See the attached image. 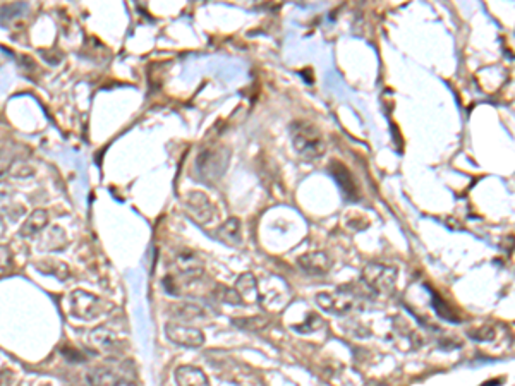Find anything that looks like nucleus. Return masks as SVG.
<instances>
[{
  "label": "nucleus",
  "instance_id": "393cba45",
  "mask_svg": "<svg viewBox=\"0 0 515 386\" xmlns=\"http://www.w3.org/2000/svg\"><path fill=\"white\" fill-rule=\"evenodd\" d=\"M7 172H9V166H7V165H0V178L6 176Z\"/></svg>",
  "mask_w": 515,
  "mask_h": 386
},
{
  "label": "nucleus",
  "instance_id": "aec40b11",
  "mask_svg": "<svg viewBox=\"0 0 515 386\" xmlns=\"http://www.w3.org/2000/svg\"><path fill=\"white\" fill-rule=\"evenodd\" d=\"M433 302H435V304H433V306L436 307L438 314H440L441 318H445V319H448V321H459V318H455V314H453L452 309L448 307V304H445L443 300L438 299L436 295H435V297H433Z\"/></svg>",
  "mask_w": 515,
  "mask_h": 386
},
{
  "label": "nucleus",
  "instance_id": "6ab92c4d",
  "mask_svg": "<svg viewBox=\"0 0 515 386\" xmlns=\"http://www.w3.org/2000/svg\"><path fill=\"white\" fill-rule=\"evenodd\" d=\"M218 297L224 300V302L234 304V306H244V302H242L241 297H239L237 292H235L234 288H224V287H222V290L218 288Z\"/></svg>",
  "mask_w": 515,
  "mask_h": 386
},
{
  "label": "nucleus",
  "instance_id": "20e7f679",
  "mask_svg": "<svg viewBox=\"0 0 515 386\" xmlns=\"http://www.w3.org/2000/svg\"><path fill=\"white\" fill-rule=\"evenodd\" d=\"M316 302L323 311L332 312V314L344 316L349 311H352L356 306V294L347 290V288H336L335 292H322L316 295Z\"/></svg>",
  "mask_w": 515,
  "mask_h": 386
},
{
  "label": "nucleus",
  "instance_id": "ddd939ff",
  "mask_svg": "<svg viewBox=\"0 0 515 386\" xmlns=\"http://www.w3.org/2000/svg\"><path fill=\"white\" fill-rule=\"evenodd\" d=\"M88 340H90V344L96 348V351L105 352V353L112 352L113 348L117 347V344H119L115 333H113L111 328H107V327H96L95 330L90 331Z\"/></svg>",
  "mask_w": 515,
  "mask_h": 386
},
{
  "label": "nucleus",
  "instance_id": "f03ea898",
  "mask_svg": "<svg viewBox=\"0 0 515 386\" xmlns=\"http://www.w3.org/2000/svg\"><path fill=\"white\" fill-rule=\"evenodd\" d=\"M105 302L86 290H74L69 295V311L74 318L91 321L105 312Z\"/></svg>",
  "mask_w": 515,
  "mask_h": 386
},
{
  "label": "nucleus",
  "instance_id": "9d476101",
  "mask_svg": "<svg viewBox=\"0 0 515 386\" xmlns=\"http://www.w3.org/2000/svg\"><path fill=\"white\" fill-rule=\"evenodd\" d=\"M177 386H210L208 378L196 365H179L174 373Z\"/></svg>",
  "mask_w": 515,
  "mask_h": 386
},
{
  "label": "nucleus",
  "instance_id": "9b49d317",
  "mask_svg": "<svg viewBox=\"0 0 515 386\" xmlns=\"http://www.w3.org/2000/svg\"><path fill=\"white\" fill-rule=\"evenodd\" d=\"M330 174L334 176V178L336 181V184L340 186L344 191V194L349 199H356L358 198V186H356V181L354 177H352V174L349 172V169L344 164H340V161L334 160L330 164Z\"/></svg>",
  "mask_w": 515,
  "mask_h": 386
},
{
  "label": "nucleus",
  "instance_id": "39448f33",
  "mask_svg": "<svg viewBox=\"0 0 515 386\" xmlns=\"http://www.w3.org/2000/svg\"><path fill=\"white\" fill-rule=\"evenodd\" d=\"M184 206L189 217L193 218L198 225H208V223H212L215 220V217H217V208H215V205L210 201V198L206 196V194L200 193V191H193V193H189L188 196H186Z\"/></svg>",
  "mask_w": 515,
  "mask_h": 386
},
{
  "label": "nucleus",
  "instance_id": "4468645a",
  "mask_svg": "<svg viewBox=\"0 0 515 386\" xmlns=\"http://www.w3.org/2000/svg\"><path fill=\"white\" fill-rule=\"evenodd\" d=\"M235 292L241 297L244 304H258L259 302V290L256 285V278L251 273H244L235 282Z\"/></svg>",
  "mask_w": 515,
  "mask_h": 386
},
{
  "label": "nucleus",
  "instance_id": "0eeeda50",
  "mask_svg": "<svg viewBox=\"0 0 515 386\" xmlns=\"http://www.w3.org/2000/svg\"><path fill=\"white\" fill-rule=\"evenodd\" d=\"M165 335L172 344L186 348H200L205 344V335L198 328L188 327V324L182 323H174V321L165 324Z\"/></svg>",
  "mask_w": 515,
  "mask_h": 386
},
{
  "label": "nucleus",
  "instance_id": "423d86ee",
  "mask_svg": "<svg viewBox=\"0 0 515 386\" xmlns=\"http://www.w3.org/2000/svg\"><path fill=\"white\" fill-rule=\"evenodd\" d=\"M229 165V153L225 149H208L198 158V170L206 181H217L224 176Z\"/></svg>",
  "mask_w": 515,
  "mask_h": 386
},
{
  "label": "nucleus",
  "instance_id": "412c9836",
  "mask_svg": "<svg viewBox=\"0 0 515 386\" xmlns=\"http://www.w3.org/2000/svg\"><path fill=\"white\" fill-rule=\"evenodd\" d=\"M9 172H11V176H14L18 178H26V177L33 176L35 169L28 164H14L12 166H9Z\"/></svg>",
  "mask_w": 515,
  "mask_h": 386
},
{
  "label": "nucleus",
  "instance_id": "2eb2a0df",
  "mask_svg": "<svg viewBox=\"0 0 515 386\" xmlns=\"http://www.w3.org/2000/svg\"><path fill=\"white\" fill-rule=\"evenodd\" d=\"M67 244L66 232L62 227H48L42 232V241H40V249L43 251H62Z\"/></svg>",
  "mask_w": 515,
  "mask_h": 386
},
{
  "label": "nucleus",
  "instance_id": "f8f14e48",
  "mask_svg": "<svg viewBox=\"0 0 515 386\" xmlns=\"http://www.w3.org/2000/svg\"><path fill=\"white\" fill-rule=\"evenodd\" d=\"M48 227V213L47 210H35L28 215L26 220L23 222L21 229H19V235L24 239H31L36 237L38 234H42Z\"/></svg>",
  "mask_w": 515,
  "mask_h": 386
},
{
  "label": "nucleus",
  "instance_id": "f3484780",
  "mask_svg": "<svg viewBox=\"0 0 515 386\" xmlns=\"http://www.w3.org/2000/svg\"><path fill=\"white\" fill-rule=\"evenodd\" d=\"M36 268H38L40 271H43V273L55 276V278H59V280H66L67 276L71 275V271H69L66 263L55 261V259H47V261H40V265H36Z\"/></svg>",
  "mask_w": 515,
  "mask_h": 386
},
{
  "label": "nucleus",
  "instance_id": "7ed1b4c3",
  "mask_svg": "<svg viewBox=\"0 0 515 386\" xmlns=\"http://www.w3.org/2000/svg\"><path fill=\"white\" fill-rule=\"evenodd\" d=\"M397 276H399L397 268L380 265V263H370L363 270V282L368 288H373L378 294L392 292L397 283Z\"/></svg>",
  "mask_w": 515,
  "mask_h": 386
},
{
  "label": "nucleus",
  "instance_id": "dca6fc26",
  "mask_svg": "<svg viewBox=\"0 0 515 386\" xmlns=\"http://www.w3.org/2000/svg\"><path fill=\"white\" fill-rule=\"evenodd\" d=\"M217 239L227 246H239L241 244V222L237 218H229V220L218 225Z\"/></svg>",
  "mask_w": 515,
  "mask_h": 386
},
{
  "label": "nucleus",
  "instance_id": "b1692460",
  "mask_svg": "<svg viewBox=\"0 0 515 386\" xmlns=\"http://www.w3.org/2000/svg\"><path fill=\"white\" fill-rule=\"evenodd\" d=\"M12 196V189L9 184H6V182H0V203L7 201Z\"/></svg>",
  "mask_w": 515,
  "mask_h": 386
},
{
  "label": "nucleus",
  "instance_id": "a878e982",
  "mask_svg": "<svg viewBox=\"0 0 515 386\" xmlns=\"http://www.w3.org/2000/svg\"><path fill=\"white\" fill-rule=\"evenodd\" d=\"M115 386H137V385L131 383V381H120V380H119V383H117Z\"/></svg>",
  "mask_w": 515,
  "mask_h": 386
},
{
  "label": "nucleus",
  "instance_id": "f257e3e1",
  "mask_svg": "<svg viewBox=\"0 0 515 386\" xmlns=\"http://www.w3.org/2000/svg\"><path fill=\"white\" fill-rule=\"evenodd\" d=\"M290 137L292 146L298 152L302 160L313 161L322 158L327 152L325 140H323L322 132L315 127L313 124L307 122L295 120L290 124Z\"/></svg>",
  "mask_w": 515,
  "mask_h": 386
},
{
  "label": "nucleus",
  "instance_id": "6e6552de",
  "mask_svg": "<svg viewBox=\"0 0 515 386\" xmlns=\"http://www.w3.org/2000/svg\"><path fill=\"white\" fill-rule=\"evenodd\" d=\"M176 268L186 278H200L203 275L201 258L189 249H182L176 254Z\"/></svg>",
  "mask_w": 515,
  "mask_h": 386
},
{
  "label": "nucleus",
  "instance_id": "4be33fe9",
  "mask_svg": "<svg viewBox=\"0 0 515 386\" xmlns=\"http://www.w3.org/2000/svg\"><path fill=\"white\" fill-rule=\"evenodd\" d=\"M469 336L474 340H481V342H488V340L494 339V331L492 328H480V330L469 331Z\"/></svg>",
  "mask_w": 515,
  "mask_h": 386
},
{
  "label": "nucleus",
  "instance_id": "a211bd4d",
  "mask_svg": "<svg viewBox=\"0 0 515 386\" xmlns=\"http://www.w3.org/2000/svg\"><path fill=\"white\" fill-rule=\"evenodd\" d=\"M119 378L108 369H93L88 375V385L90 386H115Z\"/></svg>",
  "mask_w": 515,
  "mask_h": 386
},
{
  "label": "nucleus",
  "instance_id": "bb28decb",
  "mask_svg": "<svg viewBox=\"0 0 515 386\" xmlns=\"http://www.w3.org/2000/svg\"><path fill=\"white\" fill-rule=\"evenodd\" d=\"M4 232H6V225H4V220H2V217H0V237H2V234H4Z\"/></svg>",
  "mask_w": 515,
  "mask_h": 386
},
{
  "label": "nucleus",
  "instance_id": "5701e85b",
  "mask_svg": "<svg viewBox=\"0 0 515 386\" xmlns=\"http://www.w3.org/2000/svg\"><path fill=\"white\" fill-rule=\"evenodd\" d=\"M12 261V254L7 246H0V271L7 270L11 266Z\"/></svg>",
  "mask_w": 515,
  "mask_h": 386
},
{
  "label": "nucleus",
  "instance_id": "1a4fd4ad",
  "mask_svg": "<svg viewBox=\"0 0 515 386\" xmlns=\"http://www.w3.org/2000/svg\"><path fill=\"white\" fill-rule=\"evenodd\" d=\"M298 265L310 275H325L330 271L332 261L328 254L323 253V251H313V253L299 256Z\"/></svg>",
  "mask_w": 515,
  "mask_h": 386
}]
</instances>
